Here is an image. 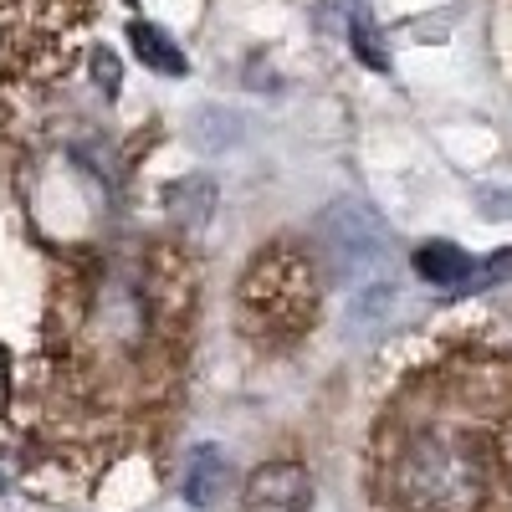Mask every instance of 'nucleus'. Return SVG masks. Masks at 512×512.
Returning a JSON list of instances; mask_svg holds the SVG:
<instances>
[{"instance_id":"f257e3e1","label":"nucleus","mask_w":512,"mask_h":512,"mask_svg":"<svg viewBox=\"0 0 512 512\" xmlns=\"http://www.w3.org/2000/svg\"><path fill=\"white\" fill-rule=\"evenodd\" d=\"M379 512H512V354L461 338L410 369L369 436Z\"/></svg>"},{"instance_id":"f03ea898","label":"nucleus","mask_w":512,"mask_h":512,"mask_svg":"<svg viewBox=\"0 0 512 512\" xmlns=\"http://www.w3.org/2000/svg\"><path fill=\"white\" fill-rule=\"evenodd\" d=\"M236 318H241V333H251L256 344H267V349L297 344L318 318L313 267L297 251H282V246L262 251V262L246 267V277H241Z\"/></svg>"},{"instance_id":"7ed1b4c3","label":"nucleus","mask_w":512,"mask_h":512,"mask_svg":"<svg viewBox=\"0 0 512 512\" xmlns=\"http://www.w3.org/2000/svg\"><path fill=\"white\" fill-rule=\"evenodd\" d=\"M93 0H0V62L11 72H62Z\"/></svg>"},{"instance_id":"20e7f679","label":"nucleus","mask_w":512,"mask_h":512,"mask_svg":"<svg viewBox=\"0 0 512 512\" xmlns=\"http://www.w3.org/2000/svg\"><path fill=\"white\" fill-rule=\"evenodd\" d=\"M313 502V482L297 461H272L262 472H251V482L241 487L236 512H308Z\"/></svg>"},{"instance_id":"39448f33","label":"nucleus","mask_w":512,"mask_h":512,"mask_svg":"<svg viewBox=\"0 0 512 512\" xmlns=\"http://www.w3.org/2000/svg\"><path fill=\"white\" fill-rule=\"evenodd\" d=\"M415 272L431 287H461V282H472L477 262L461 246H451V241H431V246L415 251Z\"/></svg>"},{"instance_id":"423d86ee","label":"nucleus","mask_w":512,"mask_h":512,"mask_svg":"<svg viewBox=\"0 0 512 512\" xmlns=\"http://www.w3.org/2000/svg\"><path fill=\"white\" fill-rule=\"evenodd\" d=\"M185 497L195 507H210V502H221L231 492V466L221 461V451H195L190 466H185Z\"/></svg>"},{"instance_id":"0eeeda50","label":"nucleus","mask_w":512,"mask_h":512,"mask_svg":"<svg viewBox=\"0 0 512 512\" xmlns=\"http://www.w3.org/2000/svg\"><path fill=\"white\" fill-rule=\"evenodd\" d=\"M128 41H134V52H139V62H149L154 72H185V57H180V47L169 41L164 31H154V26H128Z\"/></svg>"},{"instance_id":"6e6552de","label":"nucleus","mask_w":512,"mask_h":512,"mask_svg":"<svg viewBox=\"0 0 512 512\" xmlns=\"http://www.w3.org/2000/svg\"><path fill=\"white\" fill-rule=\"evenodd\" d=\"M0 410H6V354H0Z\"/></svg>"}]
</instances>
